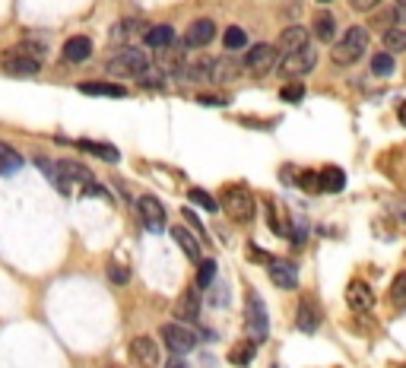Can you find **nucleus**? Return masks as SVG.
<instances>
[{"label": "nucleus", "mask_w": 406, "mask_h": 368, "mask_svg": "<svg viewBox=\"0 0 406 368\" xmlns=\"http://www.w3.org/2000/svg\"><path fill=\"white\" fill-rule=\"evenodd\" d=\"M42 54H45L42 45H35V41H19V45L3 51L0 67H3L10 76H35L38 70H42Z\"/></svg>", "instance_id": "1"}, {"label": "nucleus", "mask_w": 406, "mask_h": 368, "mask_svg": "<svg viewBox=\"0 0 406 368\" xmlns=\"http://www.w3.org/2000/svg\"><path fill=\"white\" fill-rule=\"evenodd\" d=\"M216 204H219V210H223L229 219L238 222V226L251 222V219H254V213H257L254 194H251L248 188H241V184H232V188H225L223 197H219Z\"/></svg>", "instance_id": "2"}, {"label": "nucleus", "mask_w": 406, "mask_h": 368, "mask_svg": "<svg viewBox=\"0 0 406 368\" xmlns=\"http://www.w3.org/2000/svg\"><path fill=\"white\" fill-rule=\"evenodd\" d=\"M365 51H368V29H362V25H352V29H346V32H343V39L333 45L330 58H333V64L349 67V64H356Z\"/></svg>", "instance_id": "3"}, {"label": "nucleus", "mask_w": 406, "mask_h": 368, "mask_svg": "<svg viewBox=\"0 0 406 368\" xmlns=\"http://www.w3.org/2000/svg\"><path fill=\"white\" fill-rule=\"evenodd\" d=\"M245 327H248L251 343H264L267 334H270V321H267L264 299H260L257 292H248V302H245Z\"/></svg>", "instance_id": "4"}, {"label": "nucleus", "mask_w": 406, "mask_h": 368, "mask_svg": "<svg viewBox=\"0 0 406 368\" xmlns=\"http://www.w3.org/2000/svg\"><path fill=\"white\" fill-rule=\"evenodd\" d=\"M146 64H150V58H146L140 48H124V51H117L115 58L108 61L105 70L111 76H121V80H127V76H131V80H137V74H140Z\"/></svg>", "instance_id": "5"}, {"label": "nucleus", "mask_w": 406, "mask_h": 368, "mask_svg": "<svg viewBox=\"0 0 406 368\" xmlns=\"http://www.w3.org/2000/svg\"><path fill=\"white\" fill-rule=\"evenodd\" d=\"M276 61H280L276 45H254V48L248 51V58H245V70H248L254 80H264L267 74L276 70Z\"/></svg>", "instance_id": "6"}, {"label": "nucleus", "mask_w": 406, "mask_h": 368, "mask_svg": "<svg viewBox=\"0 0 406 368\" xmlns=\"http://www.w3.org/2000/svg\"><path fill=\"white\" fill-rule=\"evenodd\" d=\"M317 64V54L311 51V45L302 51H289V54H282L280 61H276V67H280L282 76H289V80H299V76L311 74Z\"/></svg>", "instance_id": "7"}, {"label": "nucleus", "mask_w": 406, "mask_h": 368, "mask_svg": "<svg viewBox=\"0 0 406 368\" xmlns=\"http://www.w3.org/2000/svg\"><path fill=\"white\" fill-rule=\"evenodd\" d=\"M159 336H162V343H166L168 349L174 352V356H184V352H191L194 346H197V336H194V330H188L184 324H178V321H172V324H162Z\"/></svg>", "instance_id": "8"}, {"label": "nucleus", "mask_w": 406, "mask_h": 368, "mask_svg": "<svg viewBox=\"0 0 406 368\" xmlns=\"http://www.w3.org/2000/svg\"><path fill=\"white\" fill-rule=\"evenodd\" d=\"M137 210H140V219L150 232L166 229V210H162V204H159L153 194H143L140 200H137Z\"/></svg>", "instance_id": "9"}, {"label": "nucleus", "mask_w": 406, "mask_h": 368, "mask_svg": "<svg viewBox=\"0 0 406 368\" xmlns=\"http://www.w3.org/2000/svg\"><path fill=\"white\" fill-rule=\"evenodd\" d=\"M131 359L140 362L143 368H156L159 365V343L153 340V336L140 334L131 340Z\"/></svg>", "instance_id": "10"}, {"label": "nucleus", "mask_w": 406, "mask_h": 368, "mask_svg": "<svg viewBox=\"0 0 406 368\" xmlns=\"http://www.w3.org/2000/svg\"><path fill=\"white\" fill-rule=\"evenodd\" d=\"M54 169H58V175L64 178V184L70 188V184H92V172L86 169L83 162H74V159H60V162H54Z\"/></svg>", "instance_id": "11"}, {"label": "nucleus", "mask_w": 406, "mask_h": 368, "mask_svg": "<svg viewBox=\"0 0 406 368\" xmlns=\"http://www.w3.org/2000/svg\"><path fill=\"white\" fill-rule=\"evenodd\" d=\"M213 39H216L213 19H194L191 29L184 32V45H188V48H207Z\"/></svg>", "instance_id": "12"}, {"label": "nucleus", "mask_w": 406, "mask_h": 368, "mask_svg": "<svg viewBox=\"0 0 406 368\" xmlns=\"http://www.w3.org/2000/svg\"><path fill=\"white\" fill-rule=\"evenodd\" d=\"M295 327L305 334H315L321 327V305L315 299H302L299 302V314H295Z\"/></svg>", "instance_id": "13"}, {"label": "nucleus", "mask_w": 406, "mask_h": 368, "mask_svg": "<svg viewBox=\"0 0 406 368\" xmlns=\"http://www.w3.org/2000/svg\"><path fill=\"white\" fill-rule=\"evenodd\" d=\"M346 302L352 311H372L374 308V292L368 289V283H362V279H352L346 289Z\"/></svg>", "instance_id": "14"}, {"label": "nucleus", "mask_w": 406, "mask_h": 368, "mask_svg": "<svg viewBox=\"0 0 406 368\" xmlns=\"http://www.w3.org/2000/svg\"><path fill=\"white\" fill-rule=\"evenodd\" d=\"M267 273H270V279H273L280 289H295L299 286V273H295V267L286 261H270L267 263Z\"/></svg>", "instance_id": "15"}, {"label": "nucleus", "mask_w": 406, "mask_h": 368, "mask_svg": "<svg viewBox=\"0 0 406 368\" xmlns=\"http://www.w3.org/2000/svg\"><path fill=\"white\" fill-rule=\"evenodd\" d=\"M174 318H178V324H191V321L200 318V302H197V292H194V289L178 295V302H174Z\"/></svg>", "instance_id": "16"}, {"label": "nucleus", "mask_w": 406, "mask_h": 368, "mask_svg": "<svg viewBox=\"0 0 406 368\" xmlns=\"http://www.w3.org/2000/svg\"><path fill=\"white\" fill-rule=\"evenodd\" d=\"M92 58V41L86 35H74L64 41V61L67 64H83Z\"/></svg>", "instance_id": "17"}, {"label": "nucleus", "mask_w": 406, "mask_h": 368, "mask_svg": "<svg viewBox=\"0 0 406 368\" xmlns=\"http://www.w3.org/2000/svg\"><path fill=\"white\" fill-rule=\"evenodd\" d=\"M308 39H311V32H308L305 25H289L286 32L280 35V54H289V51H302L308 48Z\"/></svg>", "instance_id": "18"}, {"label": "nucleus", "mask_w": 406, "mask_h": 368, "mask_svg": "<svg viewBox=\"0 0 406 368\" xmlns=\"http://www.w3.org/2000/svg\"><path fill=\"white\" fill-rule=\"evenodd\" d=\"M172 241L181 248V251L188 254L191 261H200V257H203V254H200V241H197V235H194V232L181 229V226H174V229H172Z\"/></svg>", "instance_id": "19"}, {"label": "nucleus", "mask_w": 406, "mask_h": 368, "mask_svg": "<svg viewBox=\"0 0 406 368\" xmlns=\"http://www.w3.org/2000/svg\"><path fill=\"white\" fill-rule=\"evenodd\" d=\"M80 92H86V96H105V98H124L127 96L124 86H115V83H95V80L80 83Z\"/></svg>", "instance_id": "20"}, {"label": "nucleus", "mask_w": 406, "mask_h": 368, "mask_svg": "<svg viewBox=\"0 0 406 368\" xmlns=\"http://www.w3.org/2000/svg\"><path fill=\"white\" fill-rule=\"evenodd\" d=\"M238 76V64L232 58H213V70H210V83H232Z\"/></svg>", "instance_id": "21"}, {"label": "nucleus", "mask_w": 406, "mask_h": 368, "mask_svg": "<svg viewBox=\"0 0 406 368\" xmlns=\"http://www.w3.org/2000/svg\"><path fill=\"white\" fill-rule=\"evenodd\" d=\"M143 35H146V45H150V48H172L174 45V29L172 25H150Z\"/></svg>", "instance_id": "22"}, {"label": "nucleus", "mask_w": 406, "mask_h": 368, "mask_svg": "<svg viewBox=\"0 0 406 368\" xmlns=\"http://www.w3.org/2000/svg\"><path fill=\"white\" fill-rule=\"evenodd\" d=\"M210 70H213V58H197L194 64H184L181 76L191 83H210Z\"/></svg>", "instance_id": "23"}, {"label": "nucleus", "mask_w": 406, "mask_h": 368, "mask_svg": "<svg viewBox=\"0 0 406 368\" xmlns=\"http://www.w3.org/2000/svg\"><path fill=\"white\" fill-rule=\"evenodd\" d=\"M343 184H346V175L337 169V165H330V169H324L321 175H317V188L321 191H330V194H340Z\"/></svg>", "instance_id": "24"}, {"label": "nucleus", "mask_w": 406, "mask_h": 368, "mask_svg": "<svg viewBox=\"0 0 406 368\" xmlns=\"http://www.w3.org/2000/svg\"><path fill=\"white\" fill-rule=\"evenodd\" d=\"M76 149H83V153H89V155H99V159H105V162H117V159H121V153H117L115 147H108V143H95V140H80Z\"/></svg>", "instance_id": "25"}, {"label": "nucleus", "mask_w": 406, "mask_h": 368, "mask_svg": "<svg viewBox=\"0 0 406 368\" xmlns=\"http://www.w3.org/2000/svg\"><path fill=\"white\" fill-rule=\"evenodd\" d=\"M166 80H168V74L159 64H153V61L143 67L140 74H137V83H140V86H146V89H153V86H166Z\"/></svg>", "instance_id": "26"}, {"label": "nucleus", "mask_w": 406, "mask_h": 368, "mask_svg": "<svg viewBox=\"0 0 406 368\" xmlns=\"http://www.w3.org/2000/svg\"><path fill=\"white\" fill-rule=\"evenodd\" d=\"M19 169H23V155L10 147V143H0V175H13Z\"/></svg>", "instance_id": "27"}, {"label": "nucleus", "mask_w": 406, "mask_h": 368, "mask_svg": "<svg viewBox=\"0 0 406 368\" xmlns=\"http://www.w3.org/2000/svg\"><path fill=\"white\" fill-rule=\"evenodd\" d=\"M254 356H257V343L245 340V343H235L232 346V352H229V362H232V365H238V368H245V365H251V362H254Z\"/></svg>", "instance_id": "28"}, {"label": "nucleus", "mask_w": 406, "mask_h": 368, "mask_svg": "<svg viewBox=\"0 0 406 368\" xmlns=\"http://www.w3.org/2000/svg\"><path fill=\"white\" fill-rule=\"evenodd\" d=\"M311 32H315L321 41H330L333 35H337V19H333L330 13H317L315 23H311Z\"/></svg>", "instance_id": "29"}, {"label": "nucleus", "mask_w": 406, "mask_h": 368, "mask_svg": "<svg viewBox=\"0 0 406 368\" xmlns=\"http://www.w3.org/2000/svg\"><path fill=\"white\" fill-rule=\"evenodd\" d=\"M223 41H225V48H229V51H238V48L248 45V32H245L241 25H229L225 35H223Z\"/></svg>", "instance_id": "30"}, {"label": "nucleus", "mask_w": 406, "mask_h": 368, "mask_svg": "<svg viewBox=\"0 0 406 368\" xmlns=\"http://www.w3.org/2000/svg\"><path fill=\"white\" fill-rule=\"evenodd\" d=\"M384 45H387V51H403L406 48V32L400 29V25H387V29H384Z\"/></svg>", "instance_id": "31"}, {"label": "nucleus", "mask_w": 406, "mask_h": 368, "mask_svg": "<svg viewBox=\"0 0 406 368\" xmlns=\"http://www.w3.org/2000/svg\"><path fill=\"white\" fill-rule=\"evenodd\" d=\"M372 74L374 76H390L394 74V58H390V51H378L372 58Z\"/></svg>", "instance_id": "32"}, {"label": "nucleus", "mask_w": 406, "mask_h": 368, "mask_svg": "<svg viewBox=\"0 0 406 368\" xmlns=\"http://www.w3.org/2000/svg\"><path fill=\"white\" fill-rule=\"evenodd\" d=\"M191 204H197V206H203L207 213H219V204H216V197H210L207 191H200V188H191Z\"/></svg>", "instance_id": "33"}, {"label": "nucleus", "mask_w": 406, "mask_h": 368, "mask_svg": "<svg viewBox=\"0 0 406 368\" xmlns=\"http://www.w3.org/2000/svg\"><path fill=\"white\" fill-rule=\"evenodd\" d=\"M213 279H216V261H210V257H207V261L200 263V270H197V286L200 289H210V286H213Z\"/></svg>", "instance_id": "34"}, {"label": "nucleus", "mask_w": 406, "mask_h": 368, "mask_svg": "<svg viewBox=\"0 0 406 368\" xmlns=\"http://www.w3.org/2000/svg\"><path fill=\"white\" fill-rule=\"evenodd\" d=\"M108 279H111L115 286H127V279H131V270H127V267H121L117 261H111V263H108Z\"/></svg>", "instance_id": "35"}, {"label": "nucleus", "mask_w": 406, "mask_h": 368, "mask_svg": "<svg viewBox=\"0 0 406 368\" xmlns=\"http://www.w3.org/2000/svg\"><path fill=\"white\" fill-rule=\"evenodd\" d=\"M302 96H305V83H295V86H286V89H282V98H286V102H299Z\"/></svg>", "instance_id": "36"}, {"label": "nucleus", "mask_w": 406, "mask_h": 368, "mask_svg": "<svg viewBox=\"0 0 406 368\" xmlns=\"http://www.w3.org/2000/svg\"><path fill=\"white\" fill-rule=\"evenodd\" d=\"M378 3H381V0H349V7L359 10V13H372Z\"/></svg>", "instance_id": "37"}, {"label": "nucleus", "mask_w": 406, "mask_h": 368, "mask_svg": "<svg viewBox=\"0 0 406 368\" xmlns=\"http://www.w3.org/2000/svg\"><path fill=\"white\" fill-rule=\"evenodd\" d=\"M299 188L302 191H315L317 188V175L315 172H302L299 175Z\"/></svg>", "instance_id": "38"}, {"label": "nucleus", "mask_w": 406, "mask_h": 368, "mask_svg": "<svg viewBox=\"0 0 406 368\" xmlns=\"http://www.w3.org/2000/svg\"><path fill=\"white\" fill-rule=\"evenodd\" d=\"M403 286H406V277L400 273V277L394 279V305H397V308L403 305Z\"/></svg>", "instance_id": "39"}, {"label": "nucleus", "mask_w": 406, "mask_h": 368, "mask_svg": "<svg viewBox=\"0 0 406 368\" xmlns=\"http://www.w3.org/2000/svg\"><path fill=\"white\" fill-rule=\"evenodd\" d=\"M184 219H188V222L194 226V229H197V235H207V232H203V222H200L197 216H194V210H184Z\"/></svg>", "instance_id": "40"}, {"label": "nucleus", "mask_w": 406, "mask_h": 368, "mask_svg": "<svg viewBox=\"0 0 406 368\" xmlns=\"http://www.w3.org/2000/svg\"><path fill=\"white\" fill-rule=\"evenodd\" d=\"M248 254H251V257H257V263H270V261H273L270 254H267V251H260V248H254V245L248 248Z\"/></svg>", "instance_id": "41"}, {"label": "nucleus", "mask_w": 406, "mask_h": 368, "mask_svg": "<svg viewBox=\"0 0 406 368\" xmlns=\"http://www.w3.org/2000/svg\"><path fill=\"white\" fill-rule=\"evenodd\" d=\"M197 102L200 105H225V98H219V96H200Z\"/></svg>", "instance_id": "42"}, {"label": "nucleus", "mask_w": 406, "mask_h": 368, "mask_svg": "<svg viewBox=\"0 0 406 368\" xmlns=\"http://www.w3.org/2000/svg\"><path fill=\"white\" fill-rule=\"evenodd\" d=\"M166 368H191V365H188V362H184L181 356H172V362H168Z\"/></svg>", "instance_id": "43"}, {"label": "nucleus", "mask_w": 406, "mask_h": 368, "mask_svg": "<svg viewBox=\"0 0 406 368\" xmlns=\"http://www.w3.org/2000/svg\"><path fill=\"white\" fill-rule=\"evenodd\" d=\"M317 3H330V0H317Z\"/></svg>", "instance_id": "44"}]
</instances>
